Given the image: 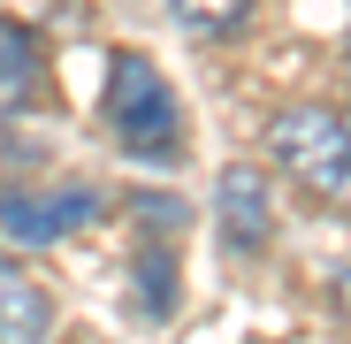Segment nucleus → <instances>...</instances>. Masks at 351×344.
<instances>
[{
	"label": "nucleus",
	"mask_w": 351,
	"mask_h": 344,
	"mask_svg": "<svg viewBox=\"0 0 351 344\" xmlns=\"http://www.w3.org/2000/svg\"><path fill=\"white\" fill-rule=\"evenodd\" d=\"M107 130L130 161H176L184 153V107H176L168 77L145 54H114L107 69Z\"/></svg>",
	"instance_id": "nucleus-1"
},
{
	"label": "nucleus",
	"mask_w": 351,
	"mask_h": 344,
	"mask_svg": "<svg viewBox=\"0 0 351 344\" xmlns=\"http://www.w3.org/2000/svg\"><path fill=\"white\" fill-rule=\"evenodd\" d=\"M267 153L282 161V176L290 184H306V192H321L328 199V184H336V168H343V153H351V123L336 107H282L275 123H267Z\"/></svg>",
	"instance_id": "nucleus-2"
},
{
	"label": "nucleus",
	"mask_w": 351,
	"mask_h": 344,
	"mask_svg": "<svg viewBox=\"0 0 351 344\" xmlns=\"http://www.w3.org/2000/svg\"><path fill=\"white\" fill-rule=\"evenodd\" d=\"M92 214H99V199L84 184H62V192H0V238L53 245V238H69V229H84Z\"/></svg>",
	"instance_id": "nucleus-3"
},
{
	"label": "nucleus",
	"mask_w": 351,
	"mask_h": 344,
	"mask_svg": "<svg viewBox=\"0 0 351 344\" xmlns=\"http://www.w3.org/2000/svg\"><path fill=\"white\" fill-rule=\"evenodd\" d=\"M214 214H221L229 253H267V238H275V192H267L260 168L229 161L221 176H214Z\"/></svg>",
	"instance_id": "nucleus-4"
},
{
	"label": "nucleus",
	"mask_w": 351,
	"mask_h": 344,
	"mask_svg": "<svg viewBox=\"0 0 351 344\" xmlns=\"http://www.w3.org/2000/svg\"><path fill=\"white\" fill-rule=\"evenodd\" d=\"M46 336H53V291L16 253H0V344H46Z\"/></svg>",
	"instance_id": "nucleus-5"
},
{
	"label": "nucleus",
	"mask_w": 351,
	"mask_h": 344,
	"mask_svg": "<svg viewBox=\"0 0 351 344\" xmlns=\"http://www.w3.org/2000/svg\"><path fill=\"white\" fill-rule=\"evenodd\" d=\"M31 92H38V38H31V23L0 16V123L23 115Z\"/></svg>",
	"instance_id": "nucleus-6"
},
{
	"label": "nucleus",
	"mask_w": 351,
	"mask_h": 344,
	"mask_svg": "<svg viewBox=\"0 0 351 344\" xmlns=\"http://www.w3.org/2000/svg\"><path fill=\"white\" fill-rule=\"evenodd\" d=\"M168 16L184 38H237L245 16H252V0H168Z\"/></svg>",
	"instance_id": "nucleus-7"
},
{
	"label": "nucleus",
	"mask_w": 351,
	"mask_h": 344,
	"mask_svg": "<svg viewBox=\"0 0 351 344\" xmlns=\"http://www.w3.org/2000/svg\"><path fill=\"white\" fill-rule=\"evenodd\" d=\"M138 291H145V314H153V321L176 306V291H168V253H160V245L138 253Z\"/></svg>",
	"instance_id": "nucleus-8"
},
{
	"label": "nucleus",
	"mask_w": 351,
	"mask_h": 344,
	"mask_svg": "<svg viewBox=\"0 0 351 344\" xmlns=\"http://www.w3.org/2000/svg\"><path fill=\"white\" fill-rule=\"evenodd\" d=\"M328 199H336V207H351V153H343V168H336V184H328Z\"/></svg>",
	"instance_id": "nucleus-9"
},
{
	"label": "nucleus",
	"mask_w": 351,
	"mask_h": 344,
	"mask_svg": "<svg viewBox=\"0 0 351 344\" xmlns=\"http://www.w3.org/2000/svg\"><path fill=\"white\" fill-rule=\"evenodd\" d=\"M336 314H343V321H351V268H343V275H336Z\"/></svg>",
	"instance_id": "nucleus-10"
}]
</instances>
